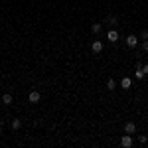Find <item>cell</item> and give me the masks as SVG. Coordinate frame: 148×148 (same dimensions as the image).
Here are the masks:
<instances>
[{
  "mask_svg": "<svg viewBox=\"0 0 148 148\" xmlns=\"http://www.w3.org/2000/svg\"><path fill=\"white\" fill-rule=\"evenodd\" d=\"M107 40H109L111 44H114V42L119 40V32H114V30H111V32H109V36H107Z\"/></svg>",
  "mask_w": 148,
  "mask_h": 148,
  "instance_id": "cell-7",
  "label": "cell"
},
{
  "mask_svg": "<svg viewBox=\"0 0 148 148\" xmlns=\"http://www.w3.org/2000/svg\"><path fill=\"white\" fill-rule=\"evenodd\" d=\"M142 71H144V75H148V63H146V65H142Z\"/></svg>",
  "mask_w": 148,
  "mask_h": 148,
  "instance_id": "cell-14",
  "label": "cell"
},
{
  "mask_svg": "<svg viewBox=\"0 0 148 148\" xmlns=\"http://www.w3.org/2000/svg\"><path fill=\"white\" fill-rule=\"evenodd\" d=\"M2 103H4V105H12V103H14L10 93H4V95H2Z\"/></svg>",
  "mask_w": 148,
  "mask_h": 148,
  "instance_id": "cell-8",
  "label": "cell"
},
{
  "mask_svg": "<svg viewBox=\"0 0 148 148\" xmlns=\"http://www.w3.org/2000/svg\"><path fill=\"white\" fill-rule=\"evenodd\" d=\"M40 99H42V95L38 91H30V95H28V101L32 103V105H38L40 103Z\"/></svg>",
  "mask_w": 148,
  "mask_h": 148,
  "instance_id": "cell-1",
  "label": "cell"
},
{
  "mask_svg": "<svg viewBox=\"0 0 148 148\" xmlns=\"http://www.w3.org/2000/svg\"><path fill=\"white\" fill-rule=\"evenodd\" d=\"M114 87H116V83H114V79H109V81H107V89H109V91H113Z\"/></svg>",
  "mask_w": 148,
  "mask_h": 148,
  "instance_id": "cell-11",
  "label": "cell"
},
{
  "mask_svg": "<svg viewBox=\"0 0 148 148\" xmlns=\"http://www.w3.org/2000/svg\"><path fill=\"white\" fill-rule=\"evenodd\" d=\"M109 24H113V26H114V24H116V18H114V16H109Z\"/></svg>",
  "mask_w": 148,
  "mask_h": 148,
  "instance_id": "cell-12",
  "label": "cell"
},
{
  "mask_svg": "<svg viewBox=\"0 0 148 148\" xmlns=\"http://www.w3.org/2000/svg\"><path fill=\"white\" fill-rule=\"evenodd\" d=\"M91 49L95 51V53H101V51H103V42L95 40V42H93V46H91Z\"/></svg>",
  "mask_w": 148,
  "mask_h": 148,
  "instance_id": "cell-3",
  "label": "cell"
},
{
  "mask_svg": "<svg viewBox=\"0 0 148 148\" xmlns=\"http://www.w3.org/2000/svg\"><path fill=\"white\" fill-rule=\"evenodd\" d=\"M91 32H93V34H99V32H101V24L95 22V24L91 26Z\"/></svg>",
  "mask_w": 148,
  "mask_h": 148,
  "instance_id": "cell-9",
  "label": "cell"
},
{
  "mask_svg": "<svg viewBox=\"0 0 148 148\" xmlns=\"http://www.w3.org/2000/svg\"><path fill=\"white\" fill-rule=\"evenodd\" d=\"M0 130H2V123H0Z\"/></svg>",
  "mask_w": 148,
  "mask_h": 148,
  "instance_id": "cell-16",
  "label": "cell"
},
{
  "mask_svg": "<svg viewBox=\"0 0 148 148\" xmlns=\"http://www.w3.org/2000/svg\"><path fill=\"white\" fill-rule=\"evenodd\" d=\"M121 146H125V148L132 146V134H125V136L121 138Z\"/></svg>",
  "mask_w": 148,
  "mask_h": 148,
  "instance_id": "cell-2",
  "label": "cell"
},
{
  "mask_svg": "<svg viewBox=\"0 0 148 148\" xmlns=\"http://www.w3.org/2000/svg\"><path fill=\"white\" fill-rule=\"evenodd\" d=\"M142 38H144V40H148V30H144V32H142Z\"/></svg>",
  "mask_w": 148,
  "mask_h": 148,
  "instance_id": "cell-15",
  "label": "cell"
},
{
  "mask_svg": "<svg viewBox=\"0 0 148 148\" xmlns=\"http://www.w3.org/2000/svg\"><path fill=\"white\" fill-rule=\"evenodd\" d=\"M20 126H22V123H20V119H14V121H12V128H14V130H18Z\"/></svg>",
  "mask_w": 148,
  "mask_h": 148,
  "instance_id": "cell-10",
  "label": "cell"
},
{
  "mask_svg": "<svg viewBox=\"0 0 148 148\" xmlns=\"http://www.w3.org/2000/svg\"><path fill=\"white\" fill-rule=\"evenodd\" d=\"M138 44V38L136 36H128V38H126V46L128 47H134Z\"/></svg>",
  "mask_w": 148,
  "mask_h": 148,
  "instance_id": "cell-6",
  "label": "cell"
},
{
  "mask_svg": "<svg viewBox=\"0 0 148 148\" xmlns=\"http://www.w3.org/2000/svg\"><path fill=\"white\" fill-rule=\"evenodd\" d=\"M125 132H126V134H134V132H136L134 123H126V125H125Z\"/></svg>",
  "mask_w": 148,
  "mask_h": 148,
  "instance_id": "cell-4",
  "label": "cell"
},
{
  "mask_svg": "<svg viewBox=\"0 0 148 148\" xmlns=\"http://www.w3.org/2000/svg\"><path fill=\"white\" fill-rule=\"evenodd\" d=\"M121 87H123V89H130V87H132V79H130V77H123Z\"/></svg>",
  "mask_w": 148,
  "mask_h": 148,
  "instance_id": "cell-5",
  "label": "cell"
},
{
  "mask_svg": "<svg viewBox=\"0 0 148 148\" xmlns=\"http://www.w3.org/2000/svg\"><path fill=\"white\" fill-rule=\"evenodd\" d=\"M142 49H144V51H148V40H144V42H142Z\"/></svg>",
  "mask_w": 148,
  "mask_h": 148,
  "instance_id": "cell-13",
  "label": "cell"
}]
</instances>
